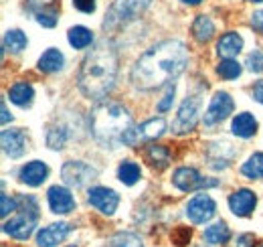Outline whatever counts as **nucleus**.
Here are the masks:
<instances>
[{"label": "nucleus", "instance_id": "nucleus-1", "mask_svg": "<svg viewBox=\"0 0 263 247\" xmlns=\"http://www.w3.org/2000/svg\"><path fill=\"white\" fill-rule=\"evenodd\" d=\"M189 65V51L180 41H162L150 47L132 67V83L150 92L176 79Z\"/></svg>", "mask_w": 263, "mask_h": 247}, {"label": "nucleus", "instance_id": "nucleus-2", "mask_svg": "<svg viewBox=\"0 0 263 247\" xmlns=\"http://www.w3.org/2000/svg\"><path fill=\"white\" fill-rule=\"evenodd\" d=\"M118 77V53L109 41H99L79 67V90L89 99H103L114 90Z\"/></svg>", "mask_w": 263, "mask_h": 247}, {"label": "nucleus", "instance_id": "nucleus-3", "mask_svg": "<svg viewBox=\"0 0 263 247\" xmlns=\"http://www.w3.org/2000/svg\"><path fill=\"white\" fill-rule=\"evenodd\" d=\"M91 134L103 148L136 146L140 140V128L132 120L130 112L116 101L99 103L89 116Z\"/></svg>", "mask_w": 263, "mask_h": 247}, {"label": "nucleus", "instance_id": "nucleus-4", "mask_svg": "<svg viewBox=\"0 0 263 247\" xmlns=\"http://www.w3.org/2000/svg\"><path fill=\"white\" fill-rule=\"evenodd\" d=\"M36 219H39V205L34 197H23L21 199V207L18 213L12 217L10 221H4V233L10 235L12 239L25 241L31 237V233L36 227Z\"/></svg>", "mask_w": 263, "mask_h": 247}, {"label": "nucleus", "instance_id": "nucleus-5", "mask_svg": "<svg viewBox=\"0 0 263 247\" xmlns=\"http://www.w3.org/2000/svg\"><path fill=\"white\" fill-rule=\"evenodd\" d=\"M148 4L150 0H118L105 14L103 29H114V27H120L132 19H136Z\"/></svg>", "mask_w": 263, "mask_h": 247}, {"label": "nucleus", "instance_id": "nucleus-6", "mask_svg": "<svg viewBox=\"0 0 263 247\" xmlns=\"http://www.w3.org/2000/svg\"><path fill=\"white\" fill-rule=\"evenodd\" d=\"M200 95H186V99L180 103L178 114L172 122V132L174 134H189L195 130L198 122V114H200Z\"/></svg>", "mask_w": 263, "mask_h": 247}, {"label": "nucleus", "instance_id": "nucleus-7", "mask_svg": "<svg viewBox=\"0 0 263 247\" xmlns=\"http://www.w3.org/2000/svg\"><path fill=\"white\" fill-rule=\"evenodd\" d=\"M61 177H63L65 185L73 186V188H81L98 177V170L93 166L85 164L83 160H69L61 168Z\"/></svg>", "mask_w": 263, "mask_h": 247}, {"label": "nucleus", "instance_id": "nucleus-8", "mask_svg": "<svg viewBox=\"0 0 263 247\" xmlns=\"http://www.w3.org/2000/svg\"><path fill=\"white\" fill-rule=\"evenodd\" d=\"M233 97L227 92H217L213 95L211 103H209V110L204 112V126L211 128L215 123H221L223 120H227L231 114H233Z\"/></svg>", "mask_w": 263, "mask_h": 247}, {"label": "nucleus", "instance_id": "nucleus-9", "mask_svg": "<svg viewBox=\"0 0 263 247\" xmlns=\"http://www.w3.org/2000/svg\"><path fill=\"white\" fill-rule=\"evenodd\" d=\"M87 201L103 215H114L120 205V195L107 186H93L87 192Z\"/></svg>", "mask_w": 263, "mask_h": 247}, {"label": "nucleus", "instance_id": "nucleus-10", "mask_svg": "<svg viewBox=\"0 0 263 247\" xmlns=\"http://www.w3.org/2000/svg\"><path fill=\"white\" fill-rule=\"evenodd\" d=\"M172 183L182 192H191V190H197V188H209V186L219 185V181H206V179H202L198 174L195 168H189V166H182V168L174 170Z\"/></svg>", "mask_w": 263, "mask_h": 247}, {"label": "nucleus", "instance_id": "nucleus-11", "mask_svg": "<svg viewBox=\"0 0 263 247\" xmlns=\"http://www.w3.org/2000/svg\"><path fill=\"white\" fill-rule=\"evenodd\" d=\"M215 213H217V203L209 195H197L186 205V217L197 225L211 221Z\"/></svg>", "mask_w": 263, "mask_h": 247}, {"label": "nucleus", "instance_id": "nucleus-12", "mask_svg": "<svg viewBox=\"0 0 263 247\" xmlns=\"http://www.w3.org/2000/svg\"><path fill=\"white\" fill-rule=\"evenodd\" d=\"M47 201H49V207L55 215H67L75 209V199L65 186H51L47 192Z\"/></svg>", "mask_w": 263, "mask_h": 247}, {"label": "nucleus", "instance_id": "nucleus-13", "mask_svg": "<svg viewBox=\"0 0 263 247\" xmlns=\"http://www.w3.org/2000/svg\"><path fill=\"white\" fill-rule=\"evenodd\" d=\"M255 205H257V197L249 188H239L229 197V209L233 211V215L237 217L251 215Z\"/></svg>", "mask_w": 263, "mask_h": 247}, {"label": "nucleus", "instance_id": "nucleus-14", "mask_svg": "<svg viewBox=\"0 0 263 247\" xmlns=\"http://www.w3.org/2000/svg\"><path fill=\"white\" fill-rule=\"evenodd\" d=\"M27 148V134L21 128H12V130H4L2 132V150L4 154L10 158H21L25 154Z\"/></svg>", "mask_w": 263, "mask_h": 247}, {"label": "nucleus", "instance_id": "nucleus-15", "mask_svg": "<svg viewBox=\"0 0 263 247\" xmlns=\"http://www.w3.org/2000/svg\"><path fill=\"white\" fill-rule=\"evenodd\" d=\"M71 227L67 223H53L49 227H43L36 233V245L39 247H57L67 235H69Z\"/></svg>", "mask_w": 263, "mask_h": 247}, {"label": "nucleus", "instance_id": "nucleus-16", "mask_svg": "<svg viewBox=\"0 0 263 247\" xmlns=\"http://www.w3.org/2000/svg\"><path fill=\"white\" fill-rule=\"evenodd\" d=\"M47 177H49V168H47V164L41 162V160H33V162L25 164V166L21 168V172H18V179L29 186L43 185V183L47 181Z\"/></svg>", "mask_w": 263, "mask_h": 247}, {"label": "nucleus", "instance_id": "nucleus-17", "mask_svg": "<svg viewBox=\"0 0 263 247\" xmlns=\"http://www.w3.org/2000/svg\"><path fill=\"white\" fill-rule=\"evenodd\" d=\"M241 49H243V39L237 32L223 34L217 43V53H219V57H225V59H233L235 55L241 53Z\"/></svg>", "mask_w": 263, "mask_h": 247}, {"label": "nucleus", "instance_id": "nucleus-18", "mask_svg": "<svg viewBox=\"0 0 263 247\" xmlns=\"http://www.w3.org/2000/svg\"><path fill=\"white\" fill-rule=\"evenodd\" d=\"M231 130H233V134L239 136V138H251V136L257 132V120H255L249 112L237 114V116L233 118Z\"/></svg>", "mask_w": 263, "mask_h": 247}, {"label": "nucleus", "instance_id": "nucleus-19", "mask_svg": "<svg viewBox=\"0 0 263 247\" xmlns=\"http://www.w3.org/2000/svg\"><path fill=\"white\" fill-rule=\"evenodd\" d=\"M63 61L65 59L59 49H47L39 59V69L43 73H57L63 69Z\"/></svg>", "mask_w": 263, "mask_h": 247}, {"label": "nucleus", "instance_id": "nucleus-20", "mask_svg": "<svg viewBox=\"0 0 263 247\" xmlns=\"http://www.w3.org/2000/svg\"><path fill=\"white\" fill-rule=\"evenodd\" d=\"M8 97H10L12 103H16V105H21V108H29V105L33 103L34 90L29 83L18 81V83H14V85L8 90Z\"/></svg>", "mask_w": 263, "mask_h": 247}, {"label": "nucleus", "instance_id": "nucleus-21", "mask_svg": "<svg viewBox=\"0 0 263 247\" xmlns=\"http://www.w3.org/2000/svg\"><path fill=\"white\" fill-rule=\"evenodd\" d=\"M191 32H193V37L197 39L198 43H209L215 37V25H213V21L209 16L198 14L197 19H195V23H193Z\"/></svg>", "mask_w": 263, "mask_h": 247}, {"label": "nucleus", "instance_id": "nucleus-22", "mask_svg": "<svg viewBox=\"0 0 263 247\" xmlns=\"http://www.w3.org/2000/svg\"><path fill=\"white\" fill-rule=\"evenodd\" d=\"M229 239H231V231L229 227H227V223H223V221L206 227V231H204V241L209 245H223Z\"/></svg>", "mask_w": 263, "mask_h": 247}, {"label": "nucleus", "instance_id": "nucleus-23", "mask_svg": "<svg viewBox=\"0 0 263 247\" xmlns=\"http://www.w3.org/2000/svg\"><path fill=\"white\" fill-rule=\"evenodd\" d=\"M67 39H69V45L73 49H85L93 43V32L85 27H73L67 32Z\"/></svg>", "mask_w": 263, "mask_h": 247}, {"label": "nucleus", "instance_id": "nucleus-24", "mask_svg": "<svg viewBox=\"0 0 263 247\" xmlns=\"http://www.w3.org/2000/svg\"><path fill=\"white\" fill-rule=\"evenodd\" d=\"M166 130V122L164 118H150L140 126V138L144 140H156L164 134Z\"/></svg>", "mask_w": 263, "mask_h": 247}, {"label": "nucleus", "instance_id": "nucleus-25", "mask_svg": "<svg viewBox=\"0 0 263 247\" xmlns=\"http://www.w3.org/2000/svg\"><path fill=\"white\" fill-rule=\"evenodd\" d=\"M140 174H142L140 166H138L136 162H132V160L122 162V164H120V168H118V179L128 186L136 185V183L140 181Z\"/></svg>", "mask_w": 263, "mask_h": 247}, {"label": "nucleus", "instance_id": "nucleus-26", "mask_svg": "<svg viewBox=\"0 0 263 247\" xmlns=\"http://www.w3.org/2000/svg\"><path fill=\"white\" fill-rule=\"evenodd\" d=\"M241 172L251 179V181H257V179H263V152H257L253 154L243 166H241Z\"/></svg>", "mask_w": 263, "mask_h": 247}, {"label": "nucleus", "instance_id": "nucleus-27", "mask_svg": "<svg viewBox=\"0 0 263 247\" xmlns=\"http://www.w3.org/2000/svg\"><path fill=\"white\" fill-rule=\"evenodd\" d=\"M27 47V34L18 29H12V31H6L4 34V49L12 51V53H21L23 49Z\"/></svg>", "mask_w": 263, "mask_h": 247}, {"label": "nucleus", "instance_id": "nucleus-28", "mask_svg": "<svg viewBox=\"0 0 263 247\" xmlns=\"http://www.w3.org/2000/svg\"><path fill=\"white\" fill-rule=\"evenodd\" d=\"M146 156H148L150 164L156 166V168H166L168 162H170V152H168L166 146H148Z\"/></svg>", "mask_w": 263, "mask_h": 247}, {"label": "nucleus", "instance_id": "nucleus-29", "mask_svg": "<svg viewBox=\"0 0 263 247\" xmlns=\"http://www.w3.org/2000/svg\"><path fill=\"white\" fill-rule=\"evenodd\" d=\"M105 247H144L142 245V239L134 233H116Z\"/></svg>", "mask_w": 263, "mask_h": 247}, {"label": "nucleus", "instance_id": "nucleus-30", "mask_svg": "<svg viewBox=\"0 0 263 247\" xmlns=\"http://www.w3.org/2000/svg\"><path fill=\"white\" fill-rule=\"evenodd\" d=\"M217 73L223 77V79H237L239 75H241V65L235 61V59H225V61H221L217 65Z\"/></svg>", "mask_w": 263, "mask_h": 247}, {"label": "nucleus", "instance_id": "nucleus-31", "mask_svg": "<svg viewBox=\"0 0 263 247\" xmlns=\"http://www.w3.org/2000/svg\"><path fill=\"white\" fill-rule=\"evenodd\" d=\"M47 144L55 150H61L65 144V130L63 128H51L47 134Z\"/></svg>", "mask_w": 263, "mask_h": 247}, {"label": "nucleus", "instance_id": "nucleus-32", "mask_svg": "<svg viewBox=\"0 0 263 247\" xmlns=\"http://www.w3.org/2000/svg\"><path fill=\"white\" fill-rule=\"evenodd\" d=\"M36 23L47 27V29H53L57 25V10H41V12H36Z\"/></svg>", "mask_w": 263, "mask_h": 247}, {"label": "nucleus", "instance_id": "nucleus-33", "mask_svg": "<svg viewBox=\"0 0 263 247\" xmlns=\"http://www.w3.org/2000/svg\"><path fill=\"white\" fill-rule=\"evenodd\" d=\"M245 65H247L249 71H253V73H261L263 71V53L261 51H253V53H249Z\"/></svg>", "mask_w": 263, "mask_h": 247}, {"label": "nucleus", "instance_id": "nucleus-34", "mask_svg": "<svg viewBox=\"0 0 263 247\" xmlns=\"http://www.w3.org/2000/svg\"><path fill=\"white\" fill-rule=\"evenodd\" d=\"M14 211H18L16 201L10 199L8 195H2L0 197V215H2V219H6V217L10 215V213H14Z\"/></svg>", "mask_w": 263, "mask_h": 247}, {"label": "nucleus", "instance_id": "nucleus-35", "mask_svg": "<svg viewBox=\"0 0 263 247\" xmlns=\"http://www.w3.org/2000/svg\"><path fill=\"white\" fill-rule=\"evenodd\" d=\"M172 239H174V243L178 247H184L189 243V239H191V229H186V227H178L174 233H172Z\"/></svg>", "mask_w": 263, "mask_h": 247}, {"label": "nucleus", "instance_id": "nucleus-36", "mask_svg": "<svg viewBox=\"0 0 263 247\" xmlns=\"http://www.w3.org/2000/svg\"><path fill=\"white\" fill-rule=\"evenodd\" d=\"M73 6L81 12H93L96 10V0H73Z\"/></svg>", "mask_w": 263, "mask_h": 247}, {"label": "nucleus", "instance_id": "nucleus-37", "mask_svg": "<svg viewBox=\"0 0 263 247\" xmlns=\"http://www.w3.org/2000/svg\"><path fill=\"white\" fill-rule=\"evenodd\" d=\"M172 101H174V85H172V87H168L164 99L158 103V110H160V112H168V110L172 108Z\"/></svg>", "mask_w": 263, "mask_h": 247}, {"label": "nucleus", "instance_id": "nucleus-38", "mask_svg": "<svg viewBox=\"0 0 263 247\" xmlns=\"http://www.w3.org/2000/svg\"><path fill=\"white\" fill-rule=\"evenodd\" d=\"M51 4H53V0H27V6L34 10V14L41 10H47V6H51Z\"/></svg>", "mask_w": 263, "mask_h": 247}, {"label": "nucleus", "instance_id": "nucleus-39", "mask_svg": "<svg viewBox=\"0 0 263 247\" xmlns=\"http://www.w3.org/2000/svg\"><path fill=\"white\" fill-rule=\"evenodd\" d=\"M233 247H253V235H249V233H245V235H239Z\"/></svg>", "mask_w": 263, "mask_h": 247}, {"label": "nucleus", "instance_id": "nucleus-40", "mask_svg": "<svg viewBox=\"0 0 263 247\" xmlns=\"http://www.w3.org/2000/svg\"><path fill=\"white\" fill-rule=\"evenodd\" d=\"M251 27H253L255 31H261L263 32V10H257V12H253V16H251Z\"/></svg>", "mask_w": 263, "mask_h": 247}, {"label": "nucleus", "instance_id": "nucleus-41", "mask_svg": "<svg viewBox=\"0 0 263 247\" xmlns=\"http://www.w3.org/2000/svg\"><path fill=\"white\" fill-rule=\"evenodd\" d=\"M253 97H255V101L263 103V79H261V81H257V83L253 85Z\"/></svg>", "mask_w": 263, "mask_h": 247}, {"label": "nucleus", "instance_id": "nucleus-42", "mask_svg": "<svg viewBox=\"0 0 263 247\" xmlns=\"http://www.w3.org/2000/svg\"><path fill=\"white\" fill-rule=\"evenodd\" d=\"M12 122V116L8 114V110H6V103L2 101V123H8Z\"/></svg>", "mask_w": 263, "mask_h": 247}, {"label": "nucleus", "instance_id": "nucleus-43", "mask_svg": "<svg viewBox=\"0 0 263 247\" xmlns=\"http://www.w3.org/2000/svg\"><path fill=\"white\" fill-rule=\"evenodd\" d=\"M184 4H191V6H197V4H200L202 0H182Z\"/></svg>", "mask_w": 263, "mask_h": 247}, {"label": "nucleus", "instance_id": "nucleus-44", "mask_svg": "<svg viewBox=\"0 0 263 247\" xmlns=\"http://www.w3.org/2000/svg\"><path fill=\"white\" fill-rule=\"evenodd\" d=\"M249 2H263V0H249Z\"/></svg>", "mask_w": 263, "mask_h": 247}, {"label": "nucleus", "instance_id": "nucleus-45", "mask_svg": "<svg viewBox=\"0 0 263 247\" xmlns=\"http://www.w3.org/2000/svg\"><path fill=\"white\" fill-rule=\"evenodd\" d=\"M69 247H77V245H69Z\"/></svg>", "mask_w": 263, "mask_h": 247}, {"label": "nucleus", "instance_id": "nucleus-46", "mask_svg": "<svg viewBox=\"0 0 263 247\" xmlns=\"http://www.w3.org/2000/svg\"><path fill=\"white\" fill-rule=\"evenodd\" d=\"M261 247H263V245H261Z\"/></svg>", "mask_w": 263, "mask_h": 247}]
</instances>
